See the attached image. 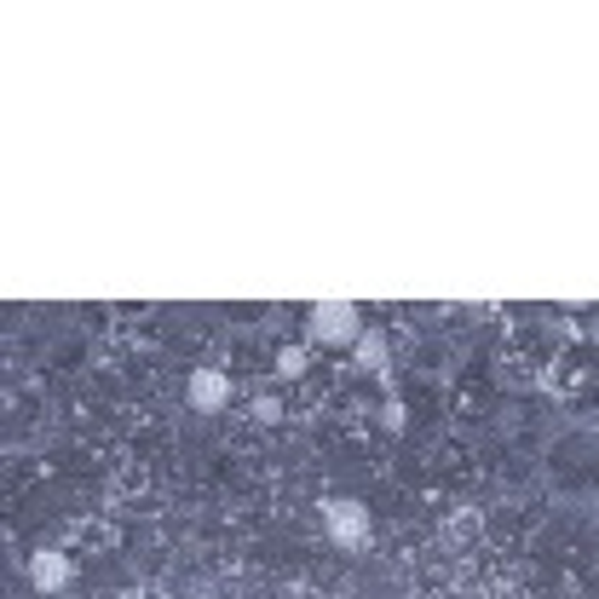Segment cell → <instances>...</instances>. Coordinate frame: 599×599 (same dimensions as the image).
Segmentation results:
<instances>
[{
    "label": "cell",
    "instance_id": "1",
    "mask_svg": "<svg viewBox=\"0 0 599 599\" xmlns=\"http://www.w3.org/2000/svg\"><path fill=\"white\" fill-rule=\"evenodd\" d=\"M311 334H317V341H323V346H357V334H364V329H357V306H352V300H317V306H311Z\"/></svg>",
    "mask_w": 599,
    "mask_h": 599
},
{
    "label": "cell",
    "instance_id": "3",
    "mask_svg": "<svg viewBox=\"0 0 599 599\" xmlns=\"http://www.w3.org/2000/svg\"><path fill=\"white\" fill-rule=\"evenodd\" d=\"M185 398H191V409H203V415L225 409V404H231V375H225V369H213V364H203V369L191 375Z\"/></svg>",
    "mask_w": 599,
    "mask_h": 599
},
{
    "label": "cell",
    "instance_id": "6",
    "mask_svg": "<svg viewBox=\"0 0 599 599\" xmlns=\"http://www.w3.org/2000/svg\"><path fill=\"white\" fill-rule=\"evenodd\" d=\"M277 375H289V381H294V375H306V346H283V352H277Z\"/></svg>",
    "mask_w": 599,
    "mask_h": 599
},
{
    "label": "cell",
    "instance_id": "4",
    "mask_svg": "<svg viewBox=\"0 0 599 599\" xmlns=\"http://www.w3.org/2000/svg\"><path fill=\"white\" fill-rule=\"evenodd\" d=\"M75 576V565H70V553H58V548H41L29 559V583L41 588V594H58Z\"/></svg>",
    "mask_w": 599,
    "mask_h": 599
},
{
    "label": "cell",
    "instance_id": "5",
    "mask_svg": "<svg viewBox=\"0 0 599 599\" xmlns=\"http://www.w3.org/2000/svg\"><path fill=\"white\" fill-rule=\"evenodd\" d=\"M357 364L364 369H387V334H357Z\"/></svg>",
    "mask_w": 599,
    "mask_h": 599
},
{
    "label": "cell",
    "instance_id": "2",
    "mask_svg": "<svg viewBox=\"0 0 599 599\" xmlns=\"http://www.w3.org/2000/svg\"><path fill=\"white\" fill-rule=\"evenodd\" d=\"M323 525L341 548H364L369 542V508L352 502V496H334V502H323Z\"/></svg>",
    "mask_w": 599,
    "mask_h": 599
}]
</instances>
